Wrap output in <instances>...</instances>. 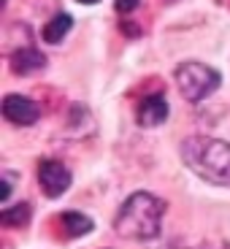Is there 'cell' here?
Segmentation results:
<instances>
[{"label": "cell", "mask_w": 230, "mask_h": 249, "mask_svg": "<svg viewBox=\"0 0 230 249\" xmlns=\"http://www.w3.org/2000/svg\"><path fill=\"white\" fill-rule=\"evenodd\" d=\"M162 214H165V200L138 190L119 206L114 217V231L124 241H152L160 236Z\"/></svg>", "instance_id": "6da1fadb"}, {"label": "cell", "mask_w": 230, "mask_h": 249, "mask_svg": "<svg viewBox=\"0 0 230 249\" xmlns=\"http://www.w3.org/2000/svg\"><path fill=\"white\" fill-rule=\"evenodd\" d=\"M181 160L198 179L230 187V143L212 136H190L181 141Z\"/></svg>", "instance_id": "7a4b0ae2"}, {"label": "cell", "mask_w": 230, "mask_h": 249, "mask_svg": "<svg viewBox=\"0 0 230 249\" xmlns=\"http://www.w3.org/2000/svg\"><path fill=\"white\" fill-rule=\"evenodd\" d=\"M174 79H176V87H179L181 98L190 100V103L206 100L214 89H219V84H222L219 71H214L212 65H206V62H181V65H176Z\"/></svg>", "instance_id": "3957f363"}, {"label": "cell", "mask_w": 230, "mask_h": 249, "mask_svg": "<svg viewBox=\"0 0 230 249\" xmlns=\"http://www.w3.org/2000/svg\"><path fill=\"white\" fill-rule=\"evenodd\" d=\"M38 184H41V193L46 198L54 200V198H62L71 190L73 176L60 160H41L38 162Z\"/></svg>", "instance_id": "277c9868"}, {"label": "cell", "mask_w": 230, "mask_h": 249, "mask_svg": "<svg viewBox=\"0 0 230 249\" xmlns=\"http://www.w3.org/2000/svg\"><path fill=\"white\" fill-rule=\"evenodd\" d=\"M0 111H3V117L11 124H17V127H30V124H35L38 117H41V108H38L35 100L27 98V95H17V92L3 98Z\"/></svg>", "instance_id": "5b68a950"}, {"label": "cell", "mask_w": 230, "mask_h": 249, "mask_svg": "<svg viewBox=\"0 0 230 249\" xmlns=\"http://www.w3.org/2000/svg\"><path fill=\"white\" fill-rule=\"evenodd\" d=\"M8 68L17 76H30L46 68V57L35 49V46H19L8 54Z\"/></svg>", "instance_id": "8992f818"}, {"label": "cell", "mask_w": 230, "mask_h": 249, "mask_svg": "<svg viewBox=\"0 0 230 249\" xmlns=\"http://www.w3.org/2000/svg\"><path fill=\"white\" fill-rule=\"evenodd\" d=\"M168 111H171V108H168L165 95L155 92V95H149V98L141 100L136 119H138V124H141V127H157V124H162L165 119H168Z\"/></svg>", "instance_id": "52a82bcc"}, {"label": "cell", "mask_w": 230, "mask_h": 249, "mask_svg": "<svg viewBox=\"0 0 230 249\" xmlns=\"http://www.w3.org/2000/svg\"><path fill=\"white\" fill-rule=\"evenodd\" d=\"M71 27H73V17H71V14H65V11H57L54 17H52L49 22L44 25L41 38H44L46 44L57 46V44H62V41H65V36L71 33Z\"/></svg>", "instance_id": "ba28073f"}, {"label": "cell", "mask_w": 230, "mask_h": 249, "mask_svg": "<svg viewBox=\"0 0 230 249\" xmlns=\"http://www.w3.org/2000/svg\"><path fill=\"white\" fill-rule=\"evenodd\" d=\"M60 225H62V231H65V236H68V238H81V236H87V233L95 231L92 219H89L87 214H79V212L60 214Z\"/></svg>", "instance_id": "9c48e42d"}, {"label": "cell", "mask_w": 230, "mask_h": 249, "mask_svg": "<svg viewBox=\"0 0 230 249\" xmlns=\"http://www.w3.org/2000/svg\"><path fill=\"white\" fill-rule=\"evenodd\" d=\"M30 214H33V206L30 203H17V206H8L0 212V222L6 228H25L30 222Z\"/></svg>", "instance_id": "30bf717a"}, {"label": "cell", "mask_w": 230, "mask_h": 249, "mask_svg": "<svg viewBox=\"0 0 230 249\" xmlns=\"http://www.w3.org/2000/svg\"><path fill=\"white\" fill-rule=\"evenodd\" d=\"M0 181H3V193H0V200L6 203V200L11 198V193H14V181H17V174H14V171H3Z\"/></svg>", "instance_id": "8fae6325"}, {"label": "cell", "mask_w": 230, "mask_h": 249, "mask_svg": "<svg viewBox=\"0 0 230 249\" xmlns=\"http://www.w3.org/2000/svg\"><path fill=\"white\" fill-rule=\"evenodd\" d=\"M138 3H141V0H117V3H114V8H117L119 14H133L138 8Z\"/></svg>", "instance_id": "7c38bea8"}, {"label": "cell", "mask_w": 230, "mask_h": 249, "mask_svg": "<svg viewBox=\"0 0 230 249\" xmlns=\"http://www.w3.org/2000/svg\"><path fill=\"white\" fill-rule=\"evenodd\" d=\"M76 3H84V6H95V3H100V0H76Z\"/></svg>", "instance_id": "4fadbf2b"}]
</instances>
